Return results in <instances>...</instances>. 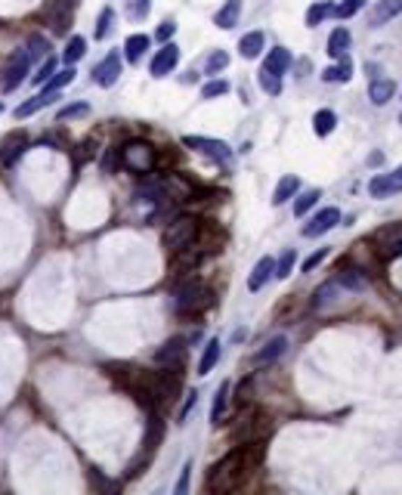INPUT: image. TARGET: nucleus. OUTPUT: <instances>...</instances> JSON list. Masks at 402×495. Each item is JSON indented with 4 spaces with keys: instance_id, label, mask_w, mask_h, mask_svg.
Returning <instances> with one entry per match:
<instances>
[{
    "instance_id": "f257e3e1",
    "label": "nucleus",
    "mask_w": 402,
    "mask_h": 495,
    "mask_svg": "<svg viewBox=\"0 0 402 495\" xmlns=\"http://www.w3.org/2000/svg\"><path fill=\"white\" fill-rule=\"evenodd\" d=\"M257 458H263V449H232L229 455H223L211 471H207V489L211 492H229L245 480V473L251 464H257Z\"/></svg>"
},
{
    "instance_id": "f03ea898",
    "label": "nucleus",
    "mask_w": 402,
    "mask_h": 495,
    "mask_svg": "<svg viewBox=\"0 0 402 495\" xmlns=\"http://www.w3.org/2000/svg\"><path fill=\"white\" fill-rule=\"evenodd\" d=\"M211 288H207L204 282H198V279H186L183 285L174 291V306L177 313H201L211 306Z\"/></svg>"
},
{
    "instance_id": "7ed1b4c3",
    "label": "nucleus",
    "mask_w": 402,
    "mask_h": 495,
    "mask_svg": "<svg viewBox=\"0 0 402 495\" xmlns=\"http://www.w3.org/2000/svg\"><path fill=\"white\" fill-rule=\"evenodd\" d=\"M198 235V220L189 217V214H183V217H174L164 229V248L170 251V254H177V251L189 248L192 242H195Z\"/></svg>"
},
{
    "instance_id": "20e7f679",
    "label": "nucleus",
    "mask_w": 402,
    "mask_h": 495,
    "mask_svg": "<svg viewBox=\"0 0 402 495\" xmlns=\"http://www.w3.org/2000/svg\"><path fill=\"white\" fill-rule=\"evenodd\" d=\"M121 164L133 174H149L155 168V149L146 140H131L121 149Z\"/></svg>"
},
{
    "instance_id": "39448f33",
    "label": "nucleus",
    "mask_w": 402,
    "mask_h": 495,
    "mask_svg": "<svg viewBox=\"0 0 402 495\" xmlns=\"http://www.w3.org/2000/svg\"><path fill=\"white\" fill-rule=\"evenodd\" d=\"M161 440H164V421L158 418V415H152V418H149V424H146V436H142V455H140V461H133V464H131L127 477H140L142 468H146V464L152 461L155 449L161 446Z\"/></svg>"
},
{
    "instance_id": "423d86ee",
    "label": "nucleus",
    "mask_w": 402,
    "mask_h": 495,
    "mask_svg": "<svg viewBox=\"0 0 402 495\" xmlns=\"http://www.w3.org/2000/svg\"><path fill=\"white\" fill-rule=\"evenodd\" d=\"M183 146L195 149V152L214 158V161H223V164L229 161V158H232V149H229L223 140H211V136H186Z\"/></svg>"
},
{
    "instance_id": "0eeeda50",
    "label": "nucleus",
    "mask_w": 402,
    "mask_h": 495,
    "mask_svg": "<svg viewBox=\"0 0 402 495\" xmlns=\"http://www.w3.org/2000/svg\"><path fill=\"white\" fill-rule=\"evenodd\" d=\"M28 68H31V59H28L25 50H16L13 59L6 62V71H3V90L13 93L16 87H22V81L28 77Z\"/></svg>"
},
{
    "instance_id": "6e6552de",
    "label": "nucleus",
    "mask_w": 402,
    "mask_h": 495,
    "mask_svg": "<svg viewBox=\"0 0 402 495\" xmlns=\"http://www.w3.org/2000/svg\"><path fill=\"white\" fill-rule=\"evenodd\" d=\"M28 152V133L25 131H13L0 140V164L3 168H13Z\"/></svg>"
},
{
    "instance_id": "1a4fd4ad",
    "label": "nucleus",
    "mask_w": 402,
    "mask_h": 495,
    "mask_svg": "<svg viewBox=\"0 0 402 495\" xmlns=\"http://www.w3.org/2000/svg\"><path fill=\"white\" fill-rule=\"evenodd\" d=\"M337 223H341V211H337V207H322L315 217H310V223L304 226V235L306 239H319V235L332 232Z\"/></svg>"
},
{
    "instance_id": "9d476101",
    "label": "nucleus",
    "mask_w": 402,
    "mask_h": 495,
    "mask_svg": "<svg viewBox=\"0 0 402 495\" xmlns=\"http://www.w3.org/2000/svg\"><path fill=\"white\" fill-rule=\"evenodd\" d=\"M121 66H124L121 53H118V50H112V53L105 56V59L99 62L96 68H93V81H96L99 87H112V84L121 77Z\"/></svg>"
},
{
    "instance_id": "9b49d317",
    "label": "nucleus",
    "mask_w": 402,
    "mask_h": 495,
    "mask_svg": "<svg viewBox=\"0 0 402 495\" xmlns=\"http://www.w3.org/2000/svg\"><path fill=\"white\" fill-rule=\"evenodd\" d=\"M177 62H179V47L174 44V40H168V44H161V50L155 53L149 71H152V77H168L170 71L177 68Z\"/></svg>"
},
{
    "instance_id": "f8f14e48",
    "label": "nucleus",
    "mask_w": 402,
    "mask_h": 495,
    "mask_svg": "<svg viewBox=\"0 0 402 495\" xmlns=\"http://www.w3.org/2000/svg\"><path fill=\"white\" fill-rule=\"evenodd\" d=\"M71 10H75V6H71V0H50L44 19L50 22V28H53L56 34L68 31V25H71Z\"/></svg>"
},
{
    "instance_id": "ddd939ff",
    "label": "nucleus",
    "mask_w": 402,
    "mask_h": 495,
    "mask_svg": "<svg viewBox=\"0 0 402 495\" xmlns=\"http://www.w3.org/2000/svg\"><path fill=\"white\" fill-rule=\"evenodd\" d=\"M183 360H186V341H183V338H170V341L155 353V362L161 365V369H174V371H177L179 365H183Z\"/></svg>"
},
{
    "instance_id": "4468645a",
    "label": "nucleus",
    "mask_w": 402,
    "mask_h": 495,
    "mask_svg": "<svg viewBox=\"0 0 402 495\" xmlns=\"http://www.w3.org/2000/svg\"><path fill=\"white\" fill-rule=\"evenodd\" d=\"M368 192L375 198H387V195H396V192H402V168L390 170V174H378L375 180L368 183Z\"/></svg>"
},
{
    "instance_id": "2eb2a0df",
    "label": "nucleus",
    "mask_w": 402,
    "mask_h": 495,
    "mask_svg": "<svg viewBox=\"0 0 402 495\" xmlns=\"http://www.w3.org/2000/svg\"><path fill=\"white\" fill-rule=\"evenodd\" d=\"M378 248L384 257H402V223L399 226H387L375 235Z\"/></svg>"
},
{
    "instance_id": "dca6fc26",
    "label": "nucleus",
    "mask_w": 402,
    "mask_h": 495,
    "mask_svg": "<svg viewBox=\"0 0 402 495\" xmlns=\"http://www.w3.org/2000/svg\"><path fill=\"white\" fill-rule=\"evenodd\" d=\"M399 13H402V0H378V3L371 6V13H368V25L380 28V25L390 22V19H396Z\"/></svg>"
},
{
    "instance_id": "f3484780",
    "label": "nucleus",
    "mask_w": 402,
    "mask_h": 495,
    "mask_svg": "<svg viewBox=\"0 0 402 495\" xmlns=\"http://www.w3.org/2000/svg\"><path fill=\"white\" fill-rule=\"evenodd\" d=\"M272 276H276V260H272V257H260V260L254 263V269H251V276H248V288L260 291Z\"/></svg>"
},
{
    "instance_id": "a211bd4d",
    "label": "nucleus",
    "mask_w": 402,
    "mask_h": 495,
    "mask_svg": "<svg viewBox=\"0 0 402 495\" xmlns=\"http://www.w3.org/2000/svg\"><path fill=\"white\" fill-rule=\"evenodd\" d=\"M239 16H241V0H226V3L217 10V16H214V25L229 31V28L239 25Z\"/></svg>"
},
{
    "instance_id": "6ab92c4d",
    "label": "nucleus",
    "mask_w": 402,
    "mask_h": 495,
    "mask_svg": "<svg viewBox=\"0 0 402 495\" xmlns=\"http://www.w3.org/2000/svg\"><path fill=\"white\" fill-rule=\"evenodd\" d=\"M393 93H396V84H393V77H375L368 87V99L375 105H387L393 99Z\"/></svg>"
},
{
    "instance_id": "aec40b11",
    "label": "nucleus",
    "mask_w": 402,
    "mask_h": 495,
    "mask_svg": "<svg viewBox=\"0 0 402 495\" xmlns=\"http://www.w3.org/2000/svg\"><path fill=\"white\" fill-rule=\"evenodd\" d=\"M291 53H288V50H285V47H276V50H269V56H267V62H263V68H267V71H272V75H278V77H282L285 75V71H288L291 68Z\"/></svg>"
},
{
    "instance_id": "412c9836",
    "label": "nucleus",
    "mask_w": 402,
    "mask_h": 495,
    "mask_svg": "<svg viewBox=\"0 0 402 495\" xmlns=\"http://www.w3.org/2000/svg\"><path fill=\"white\" fill-rule=\"evenodd\" d=\"M285 347H288V338H282V334H278V338H272L267 347L260 350V353H254V365H269V362H276L278 356L285 353Z\"/></svg>"
},
{
    "instance_id": "4be33fe9",
    "label": "nucleus",
    "mask_w": 402,
    "mask_h": 495,
    "mask_svg": "<svg viewBox=\"0 0 402 495\" xmlns=\"http://www.w3.org/2000/svg\"><path fill=\"white\" fill-rule=\"evenodd\" d=\"M149 34H131V38L124 40V59L127 62H140L142 56H146V50H149Z\"/></svg>"
},
{
    "instance_id": "5701e85b",
    "label": "nucleus",
    "mask_w": 402,
    "mask_h": 495,
    "mask_svg": "<svg viewBox=\"0 0 402 495\" xmlns=\"http://www.w3.org/2000/svg\"><path fill=\"white\" fill-rule=\"evenodd\" d=\"M350 77H353V62H350L347 56H341V62H337V66L322 71V81H328V84H347Z\"/></svg>"
},
{
    "instance_id": "b1692460",
    "label": "nucleus",
    "mask_w": 402,
    "mask_h": 495,
    "mask_svg": "<svg viewBox=\"0 0 402 495\" xmlns=\"http://www.w3.org/2000/svg\"><path fill=\"white\" fill-rule=\"evenodd\" d=\"M53 99H59V90H44L40 96H34V99H28V103H22L16 109V118H28V114H34L38 109H44V105H50Z\"/></svg>"
},
{
    "instance_id": "393cba45",
    "label": "nucleus",
    "mask_w": 402,
    "mask_h": 495,
    "mask_svg": "<svg viewBox=\"0 0 402 495\" xmlns=\"http://www.w3.org/2000/svg\"><path fill=\"white\" fill-rule=\"evenodd\" d=\"M263 44H267V38H263V31H248L245 38L239 40V53L245 56V59H257L260 56Z\"/></svg>"
},
{
    "instance_id": "a878e982",
    "label": "nucleus",
    "mask_w": 402,
    "mask_h": 495,
    "mask_svg": "<svg viewBox=\"0 0 402 495\" xmlns=\"http://www.w3.org/2000/svg\"><path fill=\"white\" fill-rule=\"evenodd\" d=\"M300 189V180L294 174H288V177H282L278 180V186H276V192H272V205H285L288 198H294V192Z\"/></svg>"
},
{
    "instance_id": "bb28decb",
    "label": "nucleus",
    "mask_w": 402,
    "mask_h": 495,
    "mask_svg": "<svg viewBox=\"0 0 402 495\" xmlns=\"http://www.w3.org/2000/svg\"><path fill=\"white\" fill-rule=\"evenodd\" d=\"M25 53L31 62H44L50 56V40L44 38V34H28V44H25Z\"/></svg>"
},
{
    "instance_id": "cd10ccee",
    "label": "nucleus",
    "mask_w": 402,
    "mask_h": 495,
    "mask_svg": "<svg viewBox=\"0 0 402 495\" xmlns=\"http://www.w3.org/2000/svg\"><path fill=\"white\" fill-rule=\"evenodd\" d=\"M350 31L347 28H334L332 31V38H328V53L334 56V59H341V56H347V50H350Z\"/></svg>"
},
{
    "instance_id": "c85d7f7f",
    "label": "nucleus",
    "mask_w": 402,
    "mask_h": 495,
    "mask_svg": "<svg viewBox=\"0 0 402 495\" xmlns=\"http://www.w3.org/2000/svg\"><path fill=\"white\" fill-rule=\"evenodd\" d=\"M337 127V114L332 112V109H319L313 114V131H315V136H328Z\"/></svg>"
},
{
    "instance_id": "c756f323",
    "label": "nucleus",
    "mask_w": 402,
    "mask_h": 495,
    "mask_svg": "<svg viewBox=\"0 0 402 495\" xmlns=\"http://www.w3.org/2000/svg\"><path fill=\"white\" fill-rule=\"evenodd\" d=\"M328 16H334V3H328V0H319V3H313L310 10H306V25L315 28L322 25Z\"/></svg>"
},
{
    "instance_id": "7c9ffc66",
    "label": "nucleus",
    "mask_w": 402,
    "mask_h": 495,
    "mask_svg": "<svg viewBox=\"0 0 402 495\" xmlns=\"http://www.w3.org/2000/svg\"><path fill=\"white\" fill-rule=\"evenodd\" d=\"M220 362V341L214 338L211 343L204 347V353H201V362H198V375H211V369Z\"/></svg>"
},
{
    "instance_id": "2f4dec72",
    "label": "nucleus",
    "mask_w": 402,
    "mask_h": 495,
    "mask_svg": "<svg viewBox=\"0 0 402 495\" xmlns=\"http://www.w3.org/2000/svg\"><path fill=\"white\" fill-rule=\"evenodd\" d=\"M226 403H229V381H223L217 387V397H214V412H211V421L214 424H220L226 415Z\"/></svg>"
},
{
    "instance_id": "473e14b6",
    "label": "nucleus",
    "mask_w": 402,
    "mask_h": 495,
    "mask_svg": "<svg viewBox=\"0 0 402 495\" xmlns=\"http://www.w3.org/2000/svg\"><path fill=\"white\" fill-rule=\"evenodd\" d=\"M84 53H87V40H84V38H68L66 50H62V59H66V66H75Z\"/></svg>"
},
{
    "instance_id": "72a5a7b5",
    "label": "nucleus",
    "mask_w": 402,
    "mask_h": 495,
    "mask_svg": "<svg viewBox=\"0 0 402 495\" xmlns=\"http://www.w3.org/2000/svg\"><path fill=\"white\" fill-rule=\"evenodd\" d=\"M75 75L77 71L71 68V66H66L62 71H53V77H50V81L44 84V90H66L71 81H75Z\"/></svg>"
},
{
    "instance_id": "f704fd0d",
    "label": "nucleus",
    "mask_w": 402,
    "mask_h": 495,
    "mask_svg": "<svg viewBox=\"0 0 402 495\" xmlns=\"http://www.w3.org/2000/svg\"><path fill=\"white\" fill-rule=\"evenodd\" d=\"M334 282H337V285H343V288H353V291L365 288V276H362L359 269H341V272H337Z\"/></svg>"
},
{
    "instance_id": "c9c22d12",
    "label": "nucleus",
    "mask_w": 402,
    "mask_h": 495,
    "mask_svg": "<svg viewBox=\"0 0 402 495\" xmlns=\"http://www.w3.org/2000/svg\"><path fill=\"white\" fill-rule=\"evenodd\" d=\"M337 291H341V285H337V282H325V285H322L319 291H315V300H313V306H315V310H322V306L334 304Z\"/></svg>"
},
{
    "instance_id": "e433bc0d",
    "label": "nucleus",
    "mask_w": 402,
    "mask_h": 495,
    "mask_svg": "<svg viewBox=\"0 0 402 495\" xmlns=\"http://www.w3.org/2000/svg\"><path fill=\"white\" fill-rule=\"evenodd\" d=\"M112 28H114V10H112V6H105V10L99 13V19H96V40L109 38Z\"/></svg>"
},
{
    "instance_id": "4c0bfd02",
    "label": "nucleus",
    "mask_w": 402,
    "mask_h": 495,
    "mask_svg": "<svg viewBox=\"0 0 402 495\" xmlns=\"http://www.w3.org/2000/svg\"><path fill=\"white\" fill-rule=\"evenodd\" d=\"M226 66H229V53H226V50H214V53L207 56V62H204V71H207V75H220Z\"/></svg>"
},
{
    "instance_id": "58836bf2",
    "label": "nucleus",
    "mask_w": 402,
    "mask_h": 495,
    "mask_svg": "<svg viewBox=\"0 0 402 495\" xmlns=\"http://www.w3.org/2000/svg\"><path fill=\"white\" fill-rule=\"evenodd\" d=\"M257 81H260V87L267 90L269 96H278V93H282V77H278V75H272V71H267V68H260Z\"/></svg>"
},
{
    "instance_id": "ea45409f",
    "label": "nucleus",
    "mask_w": 402,
    "mask_h": 495,
    "mask_svg": "<svg viewBox=\"0 0 402 495\" xmlns=\"http://www.w3.org/2000/svg\"><path fill=\"white\" fill-rule=\"evenodd\" d=\"M53 71H56V59H53V56H47V59L40 62L38 75H31V84H34V87H44L50 77H53Z\"/></svg>"
},
{
    "instance_id": "a19ab883",
    "label": "nucleus",
    "mask_w": 402,
    "mask_h": 495,
    "mask_svg": "<svg viewBox=\"0 0 402 495\" xmlns=\"http://www.w3.org/2000/svg\"><path fill=\"white\" fill-rule=\"evenodd\" d=\"M294 263H297V251L288 248V251L282 254V260L276 263V276H278V279H288L291 272H294Z\"/></svg>"
},
{
    "instance_id": "79ce46f5",
    "label": "nucleus",
    "mask_w": 402,
    "mask_h": 495,
    "mask_svg": "<svg viewBox=\"0 0 402 495\" xmlns=\"http://www.w3.org/2000/svg\"><path fill=\"white\" fill-rule=\"evenodd\" d=\"M322 198V192L319 189H310V192H304V195L297 198V202H294V214H297V217H304L306 211H310V207L315 205Z\"/></svg>"
},
{
    "instance_id": "37998d69",
    "label": "nucleus",
    "mask_w": 402,
    "mask_h": 495,
    "mask_svg": "<svg viewBox=\"0 0 402 495\" xmlns=\"http://www.w3.org/2000/svg\"><path fill=\"white\" fill-rule=\"evenodd\" d=\"M229 93V84L226 81H207L201 87V99H217V96H226Z\"/></svg>"
},
{
    "instance_id": "c03bdc74",
    "label": "nucleus",
    "mask_w": 402,
    "mask_h": 495,
    "mask_svg": "<svg viewBox=\"0 0 402 495\" xmlns=\"http://www.w3.org/2000/svg\"><path fill=\"white\" fill-rule=\"evenodd\" d=\"M152 10V0H127V16L131 19H146Z\"/></svg>"
},
{
    "instance_id": "a18cd8bd",
    "label": "nucleus",
    "mask_w": 402,
    "mask_h": 495,
    "mask_svg": "<svg viewBox=\"0 0 402 495\" xmlns=\"http://www.w3.org/2000/svg\"><path fill=\"white\" fill-rule=\"evenodd\" d=\"M365 6V0H343V3H337L334 6V16H341V19H350V16H356L359 10Z\"/></svg>"
},
{
    "instance_id": "49530a36",
    "label": "nucleus",
    "mask_w": 402,
    "mask_h": 495,
    "mask_svg": "<svg viewBox=\"0 0 402 495\" xmlns=\"http://www.w3.org/2000/svg\"><path fill=\"white\" fill-rule=\"evenodd\" d=\"M84 114H90V105L75 103V105H66V109L59 112V121H75V118H84Z\"/></svg>"
},
{
    "instance_id": "de8ad7c7",
    "label": "nucleus",
    "mask_w": 402,
    "mask_h": 495,
    "mask_svg": "<svg viewBox=\"0 0 402 495\" xmlns=\"http://www.w3.org/2000/svg\"><path fill=\"white\" fill-rule=\"evenodd\" d=\"M174 31H177V22H161V25H158V31H155V38L161 40V44H168V40L174 38Z\"/></svg>"
},
{
    "instance_id": "09e8293b",
    "label": "nucleus",
    "mask_w": 402,
    "mask_h": 495,
    "mask_svg": "<svg viewBox=\"0 0 402 495\" xmlns=\"http://www.w3.org/2000/svg\"><path fill=\"white\" fill-rule=\"evenodd\" d=\"M325 254H328V248H319L313 257H306V260H304V272H313V269L319 267L322 260H325Z\"/></svg>"
},
{
    "instance_id": "8fccbe9b",
    "label": "nucleus",
    "mask_w": 402,
    "mask_h": 495,
    "mask_svg": "<svg viewBox=\"0 0 402 495\" xmlns=\"http://www.w3.org/2000/svg\"><path fill=\"white\" fill-rule=\"evenodd\" d=\"M189 471H192V464L189 461H186L183 464V473H179V483H177V495H186V489H189Z\"/></svg>"
},
{
    "instance_id": "3c124183",
    "label": "nucleus",
    "mask_w": 402,
    "mask_h": 495,
    "mask_svg": "<svg viewBox=\"0 0 402 495\" xmlns=\"http://www.w3.org/2000/svg\"><path fill=\"white\" fill-rule=\"evenodd\" d=\"M399 124H402V114H399Z\"/></svg>"
},
{
    "instance_id": "603ef678",
    "label": "nucleus",
    "mask_w": 402,
    "mask_h": 495,
    "mask_svg": "<svg viewBox=\"0 0 402 495\" xmlns=\"http://www.w3.org/2000/svg\"><path fill=\"white\" fill-rule=\"evenodd\" d=\"M0 112H3V105H0Z\"/></svg>"
}]
</instances>
